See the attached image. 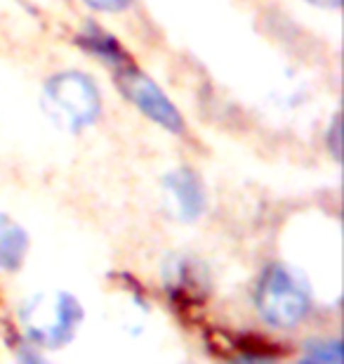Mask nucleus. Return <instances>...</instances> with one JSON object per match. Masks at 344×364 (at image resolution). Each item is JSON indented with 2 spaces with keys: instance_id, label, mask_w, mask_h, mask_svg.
<instances>
[{
  "instance_id": "obj_8",
  "label": "nucleus",
  "mask_w": 344,
  "mask_h": 364,
  "mask_svg": "<svg viewBox=\"0 0 344 364\" xmlns=\"http://www.w3.org/2000/svg\"><path fill=\"white\" fill-rule=\"evenodd\" d=\"M304 355L306 360L314 362H342V348L338 341H331V343H309Z\"/></svg>"
},
{
  "instance_id": "obj_4",
  "label": "nucleus",
  "mask_w": 344,
  "mask_h": 364,
  "mask_svg": "<svg viewBox=\"0 0 344 364\" xmlns=\"http://www.w3.org/2000/svg\"><path fill=\"white\" fill-rule=\"evenodd\" d=\"M121 92L133 102L142 114H146L153 123L163 126L170 133H184V121L182 114L174 109V105L165 97V92L151 81L149 76L142 74L139 69H121L116 76Z\"/></svg>"
},
{
  "instance_id": "obj_5",
  "label": "nucleus",
  "mask_w": 344,
  "mask_h": 364,
  "mask_svg": "<svg viewBox=\"0 0 344 364\" xmlns=\"http://www.w3.org/2000/svg\"><path fill=\"white\" fill-rule=\"evenodd\" d=\"M163 192H165V203L167 210L177 218V220L192 223L196 218H201L203 208H206V192L196 173L179 168L167 173V178L163 182Z\"/></svg>"
},
{
  "instance_id": "obj_9",
  "label": "nucleus",
  "mask_w": 344,
  "mask_h": 364,
  "mask_svg": "<svg viewBox=\"0 0 344 364\" xmlns=\"http://www.w3.org/2000/svg\"><path fill=\"white\" fill-rule=\"evenodd\" d=\"M87 5L94 7V10H104V12H118L126 10V7L133 3V0H85Z\"/></svg>"
},
{
  "instance_id": "obj_6",
  "label": "nucleus",
  "mask_w": 344,
  "mask_h": 364,
  "mask_svg": "<svg viewBox=\"0 0 344 364\" xmlns=\"http://www.w3.org/2000/svg\"><path fill=\"white\" fill-rule=\"evenodd\" d=\"M26 246H28L26 232L12 218L0 213V267L17 270L26 256Z\"/></svg>"
},
{
  "instance_id": "obj_10",
  "label": "nucleus",
  "mask_w": 344,
  "mask_h": 364,
  "mask_svg": "<svg viewBox=\"0 0 344 364\" xmlns=\"http://www.w3.org/2000/svg\"><path fill=\"white\" fill-rule=\"evenodd\" d=\"M309 3L318 7H340V0H309Z\"/></svg>"
},
{
  "instance_id": "obj_3",
  "label": "nucleus",
  "mask_w": 344,
  "mask_h": 364,
  "mask_svg": "<svg viewBox=\"0 0 344 364\" xmlns=\"http://www.w3.org/2000/svg\"><path fill=\"white\" fill-rule=\"evenodd\" d=\"M255 303L262 319L278 329H290L299 324L309 312V296L297 277L281 265H274L262 274Z\"/></svg>"
},
{
  "instance_id": "obj_7",
  "label": "nucleus",
  "mask_w": 344,
  "mask_h": 364,
  "mask_svg": "<svg viewBox=\"0 0 344 364\" xmlns=\"http://www.w3.org/2000/svg\"><path fill=\"white\" fill-rule=\"evenodd\" d=\"M80 41H83V46H87L92 50V53H97L101 55L104 60H109L111 64H121V48H118V43H116L113 38H109V36H104L101 31H92L90 33H85V36H80Z\"/></svg>"
},
{
  "instance_id": "obj_1",
  "label": "nucleus",
  "mask_w": 344,
  "mask_h": 364,
  "mask_svg": "<svg viewBox=\"0 0 344 364\" xmlns=\"http://www.w3.org/2000/svg\"><path fill=\"white\" fill-rule=\"evenodd\" d=\"M99 90L90 76L64 71L52 76L43 88V109L57 128L78 133L99 116Z\"/></svg>"
},
{
  "instance_id": "obj_2",
  "label": "nucleus",
  "mask_w": 344,
  "mask_h": 364,
  "mask_svg": "<svg viewBox=\"0 0 344 364\" xmlns=\"http://www.w3.org/2000/svg\"><path fill=\"white\" fill-rule=\"evenodd\" d=\"M83 322V308L73 296L48 291L28 298L21 308V324L28 338L45 348H62L73 338Z\"/></svg>"
}]
</instances>
